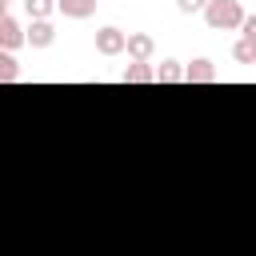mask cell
Instances as JSON below:
<instances>
[{"label": "cell", "instance_id": "8", "mask_svg": "<svg viewBox=\"0 0 256 256\" xmlns=\"http://www.w3.org/2000/svg\"><path fill=\"white\" fill-rule=\"evenodd\" d=\"M120 80H124V84H156V68H148V64H136V60H132V64L120 72Z\"/></svg>", "mask_w": 256, "mask_h": 256}, {"label": "cell", "instance_id": "3", "mask_svg": "<svg viewBox=\"0 0 256 256\" xmlns=\"http://www.w3.org/2000/svg\"><path fill=\"white\" fill-rule=\"evenodd\" d=\"M24 40H28V32L20 28V20L4 12V16H0V48H4V52H12V48H20Z\"/></svg>", "mask_w": 256, "mask_h": 256}, {"label": "cell", "instance_id": "9", "mask_svg": "<svg viewBox=\"0 0 256 256\" xmlns=\"http://www.w3.org/2000/svg\"><path fill=\"white\" fill-rule=\"evenodd\" d=\"M184 80V68L176 64V60H164L160 68H156V84H180Z\"/></svg>", "mask_w": 256, "mask_h": 256}, {"label": "cell", "instance_id": "10", "mask_svg": "<svg viewBox=\"0 0 256 256\" xmlns=\"http://www.w3.org/2000/svg\"><path fill=\"white\" fill-rule=\"evenodd\" d=\"M56 8V0H24V12L32 20H48V12Z\"/></svg>", "mask_w": 256, "mask_h": 256}, {"label": "cell", "instance_id": "7", "mask_svg": "<svg viewBox=\"0 0 256 256\" xmlns=\"http://www.w3.org/2000/svg\"><path fill=\"white\" fill-rule=\"evenodd\" d=\"M56 40V28L48 24V20H32V28H28V44L32 48H48Z\"/></svg>", "mask_w": 256, "mask_h": 256}, {"label": "cell", "instance_id": "4", "mask_svg": "<svg viewBox=\"0 0 256 256\" xmlns=\"http://www.w3.org/2000/svg\"><path fill=\"white\" fill-rule=\"evenodd\" d=\"M152 52H156V40H152L148 32H132V36H128V56H132L136 64H148Z\"/></svg>", "mask_w": 256, "mask_h": 256}, {"label": "cell", "instance_id": "5", "mask_svg": "<svg viewBox=\"0 0 256 256\" xmlns=\"http://www.w3.org/2000/svg\"><path fill=\"white\" fill-rule=\"evenodd\" d=\"M184 80H188V84H212V80H216V64H212V60H192V64L184 68Z\"/></svg>", "mask_w": 256, "mask_h": 256}, {"label": "cell", "instance_id": "13", "mask_svg": "<svg viewBox=\"0 0 256 256\" xmlns=\"http://www.w3.org/2000/svg\"><path fill=\"white\" fill-rule=\"evenodd\" d=\"M240 32H244V40H248V44H252V48H256V16H248V20H244V28H240Z\"/></svg>", "mask_w": 256, "mask_h": 256}, {"label": "cell", "instance_id": "14", "mask_svg": "<svg viewBox=\"0 0 256 256\" xmlns=\"http://www.w3.org/2000/svg\"><path fill=\"white\" fill-rule=\"evenodd\" d=\"M180 4V12H200V8H208V0H176Z\"/></svg>", "mask_w": 256, "mask_h": 256}, {"label": "cell", "instance_id": "1", "mask_svg": "<svg viewBox=\"0 0 256 256\" xmlns=\"http://www.w3.org/2000/svg\"><path fill=\"white\" fill-rule=\"evenodd\" d=\"M204 20H208V28L212 32H232V28H244V8H240V0H208V8H204Z\"/></svg>", "mask_w": 256, "mask_h": 256}, {"label": "cell", "instance_id": "11", "mask_svg": "<svg viewBox=\"0 0 256 256\" xmlns=\"http://www.w3.org/2000/svg\"><path fill=\"white\" fill-rule=\"evenodd\" d=\"M232 56H236V60H240V64H256V48H252V44H248V40H240V44H236V48H232Z\"/></svg>", "mask_w": 256, "mask_h": 256}, {"label": "cell", "instance_id": "15", "mask_svg": "<svg viewBox=\"0 0 256 256\" xmlns=\"http://www.w3.org/2000/svg\"><path fill=\"white\" fill-rule=\"evenodd\" d=\"M0 4H8V0H0Z\"/></svg>", "mask_w": 256, "mask_h": 256}, {"label": "cell", "instance_id": "6", "mask_svg": "<svg viewBox=\"0 0 256 256\" xmlns=\"http://www.w3.org/2000/svg\"><path fill=\"white\" fill-rule=\"evenodd\" d=\"M56 8L68 16V20H88L96 12V0H56Z\"/></svg>", "mask_w": 256, "mask_h": 256}, {"label": "cell", "instance_id": "2", "mask_svg": "<svg viewBox=\"0 0 256 256\" xmlns=\"http://www.w3.org/2000/svg\"><path fill=\"white\" fill-rule=\"evenodd\" d=\"M96 52H100V56H120V52H128V32H120V28H100V32H96Z\"/></svg>", "mask_w": 256, "mask_h": 256}, {"label": "cell", "instance_id": "12", "mask_svg": "<svg viewBox=\"0 0 256 256\" xmlns=\"http://www.w3.org/2000/svg\"><path fill=\"white\" fill-rule=\"evenodd\" d=\"M20 72H16V60H12V52H0V80H16Z\"/></svg>", "mask_w": 256, "mask_h": 256}]
</instances>
